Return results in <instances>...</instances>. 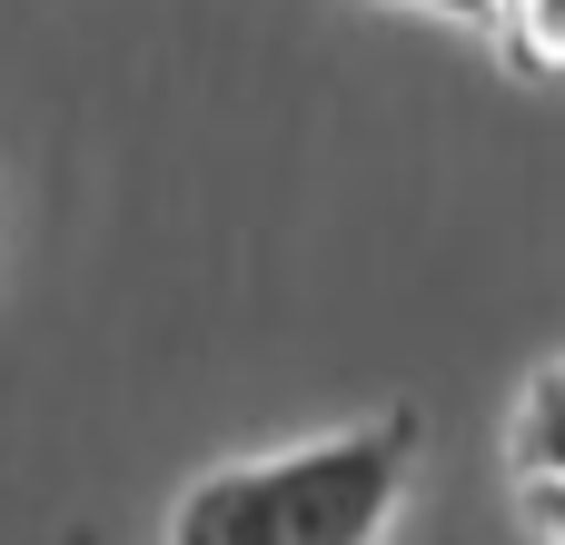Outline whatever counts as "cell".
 Returning <instances> with one entry per match:
<instances>
[{
    "label": "cell",
    "instance_id": "3",
    "mask_svg": "<svg viewBox=\"0 0 565 545\" xmlns=\"http://www.w3.org/2000/svg\"><path fill=\"white\" fill-rule=\"evenodd\" d=\"M487 40L516 79H565V0H487Z\"/></svg>",
    "mask_w": 565,
    "mask_h": 545
},
{
    "label": "cell",
    "instance_id": "1",
    "mask_svg": "<svg viewBox=\"0 0 565 545\" xmlns=\"http://www.w3.org/2000/svg\"><path fill=\"white\" fill-rule=\"evenodd\" d=\"M417 447H427L417 407H367L328 437L209 467L169 506V536L179 545H367L397 526V506L417 487Z\"/></svg>",
    "mask_w": 565,
    "mask_h": 545
},
{
    "label": "cell",
    "instance_id": "2",
    "mask_svg": "<svg viewBox=\"0 0 565 545\" xmlns=\"http://www.w3.org/2000/svg\"><path fill=\"white\" fill-rule=\"evenodd\" d=\"M507 467L516 487H565V357H546L507 417Z\"/></svg>",
    "mask_w": 565,
    "mask_h": 545
},
{
    "label": "cell",
    "instance_id": "5",
    "mask_svg": "<svg viewBox=\"0 0 565 545\" xmlns=\"http://www.w3.org/2000/svg\"><path fill=\"white\" fill-rule=\"evenodd\" d=\"M397 10H427V20H457V30H487V0H397Z\"/></svg>",
    "mask_w": 565,
    "mask_h": 545
},
{
    "label": "cell",
    "instance_id": "4",
    "mask_svg": "<svg viewBox=\"0 0 565 545\" xmlns=\"http://www.w3.org/2000/svg\"><path fill=\"white\" fill-rule=\"evenodd\" d=\"M526 496V526L536 536H565V487H516Z\"/></svg>",
    "mask_w": 565,
    "mask_h": 545
}]
</instances>
